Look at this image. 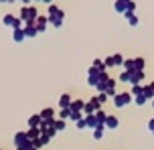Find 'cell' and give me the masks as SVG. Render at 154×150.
<instances>
[{"instance_id":"cell-42","label":"cell","mask_w":154,"mask_h":150,"mask_svg":"<svg viewBox=\"0 0 154 150\" xmlns=\"http://www.w3.org/2000/svg\"><path fill=\"white\" fill-rule=\"evenodd\" d=\"M152 134H154V132H152Z\"/></svg>"},{"instance_id":"cell-24","label":"cell","mask_w":154,"mask_h":150,"mask_svg":"<svg viewBox=\"0 0 154 150\" xmlns=\"http://www.w3.org/2000/svg\"><path fill=\"white\" fill-rule=\"evenodd\" d=\"M124 16H126V20H128V23H130L132 26H136V24H138V16L134 14V12H126Z\"/></svg>"},{"instance_id":"cell-6","label":"cell","mask_w":154,"mask_h":150,"mask_svg":"<svg viewBox=\"0 0 154 150\" xmlns=\"http://www.w3.org/2000/svg\"><path fill=\"white\" fill-rule=\"evenodd\" d=\"M103 65H106V69L120 67V65H124V57L120 55V53H116V55H112V57H106V59H103Z\"/></svg>"},{"instance_id":"cell-5","label":"cell","mask_w":154,"mask_h":150,"mask_svg":"<svg viewBox=\"0 0 154 150\" xmlns=\"http://www.w3.org/2000/svg\"><path fill=\"white\" fill-rule=\"evenodd\" d=\"M106 73H108V71H97V69H93V67H91L89 73H87V83H89L91 87H97V83L101 81V77H103Z\"/></svg>"},{"instance_id":"cell-22","label":"cell","mask_w":154,"mask_h":150,"mask_svg":"<svg viewBox=\"0 0 154 150\" xmlns=\"http://www.w3.org/2000/svg\"><path fill=\"white\" fill-rule=\"evenodd\" d=\"M65 120H53V128H55V132H63L65 130Z\"/></svg>"},{"instance_id":"cell-10","label":"cell","mask_w":154,"mask_h":150,"mask_svg":"<svg viewBox=\"0 0 154 150\" xmlns=\"http://www.w3.org/2000/svg\"><path fill=\"white\" fill-rule=\"evenodd\" d=\"M23 31H24V37H26V39H35V37L38 35V32H37V26H35V24H24Z\"/></svg>"},{"instance_id":"cell-15","label":"cell","mask_w":154,"mask_h":150,"mask_svg":"<svg viewBox=\"0 0 154 150\" xmlns=\"http://www.w3.org/2000/svg\"><path fill=\"white\" fill-rule=\"evenodd\" d=\"M118 124H120V122H118V118H116V116H108L103 126L108 128V130H116V128H118Z\"/></svg>"},{"instance_id":"cell-12","label":"cell","mask_w":154,"mask_h":150,"mask_svg":"<svg viewBox=\"0 0 154 150\" xmlns=\"http://www.w3.org/2000/svg\"><path fill=\"white\" fill-rule=\"evenodd\" d=\"M116 83H118V81L109 77V81H108V85H106V91H103V93H108L109 97H114V95L118 93V91H116Z\"/></svg>"},{"instance_id":"cell-3","label":"cell","mask_w":154,"mask_h":150,"mask_svg":"<svg viewBox=\"0 0 154 150\" xmlns=\"http://www.w3.org/2000/svg\"><path fill=\"white\" fill-rule=\"evenodd\" d=\"M134 102V97H132L130 91H120V93L114 95V106L116 108H126L128 103Z\"/></svg>"},{"instance_id":"cell-18","label":"cell","mask_w":154,"mask_h":150,"mask_svg":"<svg viewBox=\"0 0 154 150\" xmlns=\"http://www.w3.org/2000/svg\"><path fill=\"white\" fill-rule=\"evenodd\" d=\"M71 102H73V97H71L69 93H63L61 97H59V108H69Z\"/></svg>"},{"instance_id":"cell-37","label":"cell","mask_w":154,"mask_h":150,"mask_svg":"<svg viewBox=\"0 0 154 150\" xmlns=\"http://www.w3.org/2000/svg\"><path fill=\"white\" fill-rule=\"evenodd\" d=\"M148 87H150V91L154 93V81H152V83H148Z\"/></svg>"},{"instance_id":"cell-32","label":"cell","mask_w":154,"mask_h":150,"mask_svg":"<svg viewBox=\"0 0 154 150\" xmlns=\"http://www.w3.org/2000/svg\"><path fill=\"white\" fill-rule=\"evenodd\" d=\"M95 97H97V102H100L101 106H103V103H106V102H108V99H109V95H108V93H97V95H95Z\"/></svg>"},{"instance_id":"cell-35","label":"cell","mask_w":154,"mask_h":150,"mask_svg":"<svg viewBox=\"0 0 154 150\" xmlns=\"http://www.w3.org/2000/svg\"><path fill=\"white\" fill-rule=\"evenodd\" d=\"M148 130H150V132H154V118L148 122Z\"/></svg>"},{"instance_id":"cell-11","label":"cell","mask_w":154,"mask_h":150,"mask_svg":"<svg viewBox=\"0 0 154 150\" xmlns=\"http://www.w3.org/2000/svg\"><path fill=\"white\" fill-rule=\"evenodd\" d=\"M29 142V136L26 132H16L14 134V146H23V144Z\"/></svg>"},{"instance_id":"cell-41","label":"cell","mask_w":154,"mask_h":150,"mask_svg":"<svg viewBox=\"0 0 154 150\" xmlns=\"http://www.w3.org/2000/svg\"><path fill=\"white\" fill-rule=\"evenodd\" d=\"M37 2H43V0H37Z\"/></svg>"},{"instance_id":"cell-29","label":"cell","mask_w":154,"mask_h":150,"mask_svg":"<svg viewBox=\"0 0 154 150\" xmlns=\"http://www.w3.org/2000/svg\"><path fill=\"white\" fill-rule=\"evenodd\" d=\"M93 69H97V71H106L103 61H101V59H95V61H93Z\"/></svg>"},{"instance_id":"cell-4","label":"cell","mask_w":154,"mask_h":150,"mask_svg":"<svg viewBox=\"0 0 154 150\" xmlns=\"http://www.w3.org/2000/svg\"><path fill=\"white\" fill-rule=\"evenodd\" d=\"M124 67H126V71H144V59L142 57L124 59Z\"/></svg>"},{"instance_id":"cell-39","label":"cell","mask_w":154,"mask_h":150,"mask_svg":"<svg viewBox=\"0 0 154 150\" xmlns=\"http://www.w3.org/2000/svg\"><path fill=\"white\" fill-rule=\"evenodd\" d=\"M120 2H130V0H120Z\"/></svg>"},{"instance_id":"cell-13","label":"cell","mask_w":154,"mask_h":150,"mask_svg":"<svg viewBox=\"0 0 154 150\" xmlns=\"http://www.w3.org/2000/svg\"><path fill=\"white\" fill-rule=\"evenodd\" d=\"M24 39H26V37H24L23 29H12V41H14V43H23Z\"/></svg>"},{"instance_id":"cell-27","label":"cell","mask_w":154,"mask_h":150,"mask_svg":"<svg viewBox=\"0 0 154 150\" xmlns=\"http://www.w3.org/2000/svg\"><path fill=\"white\" fill-rule=\"evenodd\" d=\"M142 89H144V85H142V83H138V85H132V97H136V95H140L142 93Z\"/></svg>"},{"instance_id":"cell-26","label":"cell","mask_w":154,"mask_h":150,"mask_svg":"<svg viewBox=\"0 0 154 150\" xmlns=\"http://www.w3.org/2000/svg\"><path fill=\"white\" fill-rule=\"evenodd\" d=\"M134 103H136V106H144V103H148V97L144 93H140V95L134 97Z\"/></svg>"},{"instance_id":"cell-23","label":"cell","mask_w":154,"mask_h":150,"mask_svg":"<svg viewBox=\"0 0 154 150\" xmlns=\"http://www.w3.org/2000/svg\"><path fill=\"white\" fill-rule=\"evenodd\" d=\"M126 4H128V2H120V0H116V4H114L116 12H120V14H126Z\"/></svg>"},{"instance_id":"cell-28","label":"cell","mask_w":154,"mask_h":150,"mask_svg":"<svg viewBox=\"0 0 154 150\" xmlns=\"http://www.w3.org/2000/svg\"><path fill=\"white\" fill-rule=\"evenodd\" d=\"M71 116V110L69 108H61V110H59V120H67Z\"/></svg>"},{"instance_id":"cell-20","label":"cell","mask_w":154,"mask_h":150,"mask_svg":"<svg viewBox=\"0 0 154 150\" xmlns=\"http://www.w3.org/2000/svg\"><path fill=\"white\" fill-rule=\"evenodd\" d=\"M41 122H43V120H41V116H38V114H35V116H31V118H29V128H38V126H41Z\"/></svg>"},{"instance_id":"cell-31","label":"cell","mask_w":154,"mask_h":150,"mask_svg":"<svg viewBox=\"0 0 154 150\" xmlns=\"http://www.w3.org/2000/svg\"><path fill=\"white\" fill-rule=\"evenodd\" d=\"M81 118H83V112H71V116H69V120H73V122H77Z\"/></svg>"},{"instance_id":"cell-38","label":"cell","mask_w":154,"mask_h":150,"mask_svg":"<svg viewBox=\"0 0 154 150\" xmlns=\"http://www.w3.org/2000/svg\"><path fill=\"white\" fill-rule=\"evenodd\" d=\"M0 2H4V4H8V2H14V0H0Z\"/></svg>"},{"instance_id":"cell-36","label":"cell","mask_w":154,"mask_h":150,"mask_svg":"<svg viewBox=\"0 0 154 150\" xmlns=\"http://www.w3.org/2000/svg\"><path fill=\"white\" fill-rule=\"evenodd\" d=\"M18 2H23V6H29V4H31L32 0H18Z\"/></svg>"},{"instance_id":"cell-7","label":"cell","mask_w":154,"mask_h":150,"mask_svg":"<svg viewBox=\"0 0 154 150\" xmlns=\"http://www.w3.org/2000/svg\"><path fill=\"white\" fill-rule=\"evenodd\" d=\"M97 110H101V103L97 102V97H91L89 102H85V108H83V116H87V114H95Z\"/></svg>"},{"instance_id":"cell-30","label":"cell","mask_w":154,"mask_h":150,"mask_svg":"<svg viewBox=\"0 0 154 150\" xmlns=\"http://www.w3.org/2000/svg\"><path fill=\"white\" fill-rule=\"evenodd\" d=\"M16 150H37V148H35V144H32L31 140H29V142L23 144V146H16Z\"/></svg>"},{"instance_id":"cell-25","label":"cell","mask_w":154,"mask_h":150,"mask_svg":"<svg viewBox=\"0 0 154 150\" xmlns=\"http://www.w3.org/2000/svg\"><path fill=\"white\" fill-rule=\"evenodd\" d=\"M103 130H106V126L93 128V138H95V140H101V138H103Z\"/></svg>"},{"instance_id":"cell-19","label":"cell","mask_w":154,"mask_h":150,"mask_svg":"<svg viewBox=\"0 0 154 150\" xmlns=\"http://www.w3.org/2000/svg\"><path fill=\"white\" fill-rule=\"evenodd\" d=\"M38 116H41V120H55V110L53 108H45Z\"/></svg>"},{"instance_id":"cell-2","label":"cell","mask_w":154,"mask_h":150,"mask_svg":"<svg viewBox=\"0 0 154 150\" xmlns=\"http://www.w3.org/2000/svg\"><path fill=\"white\" fill-rule=\"evenodd\" d=\"M38 16V10L32 4H29V6H23L20 8V20H23V24H35V20H37Z\"/></svg>"},{"instance_id":"cell-40","label":"cell","mask_w":154,"mask_h":150,"mask_svg":"<svg viewBox=\"0 0 154 150\" xmlns=\"http://www.w3.org/2000/svg\"><path fill=\"white\" fill-rule=\"evenodd\" d=\"M150 102H152V108H154V99H150Z\"/></svg>"},{"instance_id":"cell-9","label":"cell","mask_w":154,"mask_h":150,"mask_svg":"<svg viewBox=\"0 0 154 150\" xmlns=\"http://www.w3.org/2000/svg\"><path fill=\"white\" fill-rule=\"evenodd\" d=\"M35 26H37V32H45L49 29V16H37V20H35Z\"/></svg>"},{"instance_id":"cell-8","label":"cell","mask_w":154,"mask_h":150,"mask_svg":"<svg viewBox=\"0 0 154 150\" xmlns=\"http://www.w3.org/2000/svg\"><path fill=\"white\" fill-rule=\"evenodd\" d=\"M2 23L6 24V26H10V29H23V20L18 16H12V14H4Z\"/></svg>"},{"instance_id":"cell-34","label":"cell","mask_w":154,"mask_h":150,"mask_svg":"<svg viewBox=\"0 0 154 150\" xmlns=\"http://www.w3.org/2000/svg\"><path fill=\"white\" fill-rule=\"evenodd\" d=\"M75 126L79 128V130H83V128H87V124H85V118H81V120H77V122H75Z\"/></svg>"},{"instance_id":"cell-16","label":"cell","mask_w":154,"mask_h":150,"mask_svg":"<svg viewBox=\"0 0 154 150\" xmlns=\"http://www.w3.org/2000/svg\"><path fill=\"white\" fill-rule=\"evenodd\" d=\"M85 118V124H87V128H97L100 124H97V120H95V114H87V116H83Z\"/></svg>"},{"instance_id":"cell-21","label":"cell","mask_w":154,"mask_h":150,"mask_svg":"<svg viewBox=\"0 0 154 150\" xmlns=\"http://www.w3.org/2000/svg\"><path fill=\"white\" fill-rule=\"evenodd\" d=\"M106 118H108V114H106L103 110H97V112H95V120H97V124H100V126H103V124H106Z\"/></svg>"},{"instance_id":"cell-14","label":"cell","mask_w":154,"mask_h":150,"mask_svg":"<svg viewBox=\"0 0 154 150\" xmlns=\"http://www.w3.org/2000/svg\"><path fill=\"white\" fill-rule=\"evenodd\" d=\"M83 108H85V102H83V99H73V102H71V106H69L71 112H83Z\"/></svg>"},{"instance_id":"cell-1","label":"cell","mask_w":154,"mask_h":150,"mask_svg":"<svg viewBox=\"0 0 154 150\" xmlns=\"http://www.w3.org/2000/svg\"><path fill=\"white\" fill-rule=\"evenodd\" d=\"M118 81H124V83H132V85H138L144 81V71H124L120 73Z\"/></svg>"},{"instance_id":"cell-17","label":"cell","mask_w":154,"mask_h":150,"mask_svg":"<svg viewBox=\"0 0 154 150\" xmlns=\"http://www.w3.org/2000/svg\"><path fill=\"white\" fill-rule=\"evenodd\" d=\"M41 134H43V132H41V128H29V130H26V136H29V140H37V138H41Z\"/></svg>"},{"instance_id":"cell-33","label":"cell","mask_w":154,"mask_h":150,"mask_svg":"<svg viewBox=\"0 0 154 150\" xmlns=\"http://www.w3.org/2000/svg\"><path fill=\"white\" fill-rule=\"evenodd\" d=\"M134 10H136V2H134V0H130V2L126 4V12H134Z\"/></svg>"}]
</instances>
